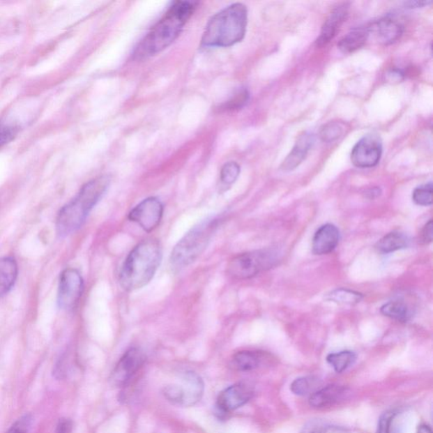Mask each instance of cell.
Listing matches in <instances>:
<instances>
[{
  "mask_svg": "<svg viewBox=\"0 0 433 433\" xmlns=\"http://www.w3.org/2000/svg\"><path fill=\"white\" fill-rule=\"evenodd\" d=\"M196 9V3L174 2L137 47V55L146 58L168 47L180 35Z\"/></svg>",
  "mask_w": 433,
  "mask_h": 433,
  "instance_id": "6da1fadb",
  "label": "cell"
},
{
  "mask_svg": "<svg viewBox=\"0 0 433 433\" xmlns=\"http://www.w3.org/2000/svg\"><path fill=\"white\" fill-rule=\"evenodd\" d=\"M162 248L155 239L142 241L126 257L120 274V283L126 291H134L149 283L160 267Z\"/></svg>",
  "mask_w": 433,
  "mask_h": 433,
  "instance_id": "7a4b0ae2",
  "label": "cell"
},
{
  "mask_svg": "<svg viewBox=\"0 0 433 433\" xmlns=\"http://www.w3.org/2000/svg\"><path fill=\"white\" fill-rule=\"evenodd\" d=\"M109 183L108 177L100 176L82 186L77 196L58 214L56 229L59 236H69L82 227L91 210L106 193Z\"/></svg>",
  "mask_w": 433,
  "mask_h": 433,
  "instance_id": "3957f363",
  "label": "cell"
},
{
  "mask_svg": "<svg viewBox=\"0 0 433 433\" xmlns=\"http://www.w3.org/2000/svg\"><path fill=\"white\" fill-rule=\"evenodd\" d=\"M248 11L243 3L226 7L210 19L202 36V45L226 47L236 45L245 38Z\"/></svg>",
  "mask_w": 433,
  "mask_h": 433,
  "instance_id": "277c9868",
  "label": "cell"
},
{
  "mask_svg": "<svg viewBox=\"0 0 433 433\" xmlns=\"http://www.w3.org/2000/svg\"><path fill=\"white\" fill-rule=\"evenodd\" d=\"M221 222V218H208L185 234L170 257L172 268L181 270L196 261L208 248Z\"/></svg>",
  "mask_w": 433,
  "mask_h": 433,
  "instance_id": "5b68a950",
  "label": "cell"
},
{
  "mask_svg": "<svg viewBox=\"0 0 433 433\" xmlns=\"http://www.w3.org/2000/svg\"><path fill=\"white\" fill-rule=\"evenodd\" d=\"M278 260L279 254L273 249L241 253L229 261L227 273L237 280L251 279L258 273L272 268Z\"/></svg>",
  "mask_w": 433,
  "mask_h": 433,
  "instance_id": "8992f818",
  "label": "cell"
},
{
  "mask_svg": "<svg viewBox=\"0 0 433 433\" xmlns=\"http://www.w3.org/2000/svg\"><path fill=\"white\" fill-rule=\"evenodd\" d=\"M383 153L382 141L379 136L369 134L361 138L352 149L351 160L357 168H372L379 164Z\"/></svg>",
  "mask_w": 433,
  "mask_h": 433,
  "instance_id": "52a82bcc",
  "label": "cell"
},
{
  "mask_svg": "<svg viewBox=\"0 0 433 433\" xmlns=\"http://www.w3.org/2000/svg\"><path fill=\"white\" fill-rule=\"evenodd\" d=\"M145 360L146 356L141 349L137 348L128 349L111 373V383L116 387L126 386L140 370Z\"/></svg>",
  "mask_w": 433,
  "mask_h": 433,
  "instance_id": "ba28073f",
  "label": "cell"
},
{
  "mask_svg": "<svg viewBox=\"0 0 433 433\" xmlns=\"http://www.w3.org/2000/svg\"><path fill=\"white\" fill-rule=\"evenodd\" d=\"M83 287L84 284L80 273L73 268L66 269L61 273L59 280L58 292L59 307L63 310L73 309L80 300Z\"/></svg>",
  "mask_w": 433,
  "mask_h": 433,
  "instance_id": "9c48e42d",
  "label": "cell"
},
{
  "mask_svg": "<svg viewBox=\"0 0 433 433\" xmlns=\"http://www.w3.org/2000/svg\"><path fill=\"white\" fill-rule=\"evenodd\" d=\"M164 214V206L156 197L143 200L131 210L129 220L136 222L146 232H152L160 225Z\"/></svg>",
  "mask_w": 433,
  "mask_h": 433,
  "instance_id": "30bf717a",
  "label": "cell"
},
{
  "mask_svg": "<svg viewBox=\"0 0 433 433\" xmlns=\"http://www.w3.org/2000/svg\"><path fill=\"white\" fill-rule=\"evenodd\" d=\"M252 388L244 383L232 385L220 393L217 408L222 414L232 412L243 407L252 397Z\"/></svg>",
  "mask_w": 433,
  "mask_h": 433,
  "instance_id": "8fae6325",
  "label": "cell"
},
{
  "mask_svg": "<svg viewBox=\"0 0 433 433\" xmlns=\"http://www.w3.org/2000/svg\"><path fill=\"white\" fill-rule=\"evenodd\" d=\"M181 383L176 385L180 393L181 407H190L199 402L204 393V383L194 372H186L181 377Z\"/></svg>",
  "mask_w": 433,
  "mask_h": 433,
  "instance_id": "7c38bea8",
  "label": "cell"
},
{
  "mask_svg": "<svg viewBox=\"0 0 433 433\" xmlns=\"http://www.w3.org/2000/svg\"><path fill=\"white\" fill-rule=\"evenodd\" d=\"M369 37L370 35L380 45H389L399 40L404 33V26L399 21L392 17L380 19L367 27Z\"/></svg>",
  "mask_w": 433,
  "mask_h": 433,
  "instance_id": "4fadbf2b",
  "label": "cell"
},
{
  "mask_svg": "<svg viewBox=\"0 0 433 433\" xmlns=\"http://www.w3.org/2000/svg\"><path fill=\"white\" fill-rule=\"evenodd\" d=\"M340 240L339 229L335 225L326 224L317 230L312 239V252L326 255L335 251Z\"/></svg>",
  "mask_w": 433,
  "mask_h": 433,
  "instance_id": "5bb4252c",
  "label": "cell"
},
{
  "mask_svg": "<svg viewBox=\"0 0 433 433\" xmlns=\"http://www.w3.org/2000/svg\"><path fill=\"white\" fill-rule=\"evenodd\" d=\"M349 7V3H344L342 5L337 6L331 12L324 24L319 38L317 39L316 45L317 47L327 45L335 37L337 31L340 30L341 25L347 17Z\"/></svg>",
  "mask_w": 433,
  "mask_h": 433,
  "instance_id": "9a60e30c",
  "label": "cell"
},
{
  "mask_svg": "<svg viewBox=\"0 0 433 433\" xmlns=\"http://www.w3.org/2000/svg\"><path fill=\"white\" fill-rule=\"evenodd\" d=\"M314 142H315V137H314L313 134L304 132L303 135H301L291 153L288 155L283 164H282L281 169L283 172H291V170L296 169L307 157L309 151L312 148Z\"/></svg>",
  "mask_w": 433,
  "mask_h": 433,
  "instance_id": "2e32d148",
  "label": "cell"
},
{
  "mask_svg": "<svg viewBox=\"0 0 433 433\" xmlns=\"http://www.w3.org/2000/svg\"><path fill=\"white\" fill-rule=\"evenodd\" d=\"M347 389L339 385H329V386L313 393L310 398V404L314 408H326L332 407L337 401L343 398Z\"/></svg>",
  "mask_w": 433,
  "mask_h": 433,
  "instance_id": "e0dca14e",
  "label": "cell"
},
{
  "mask_svg": "<svg viewBox=\"0 0 433 433\" xmlns=\"http://www.w3.org/2000/svg\"><path fill=\"white\" fill-rule=\"evenodd\" d=\"M17 273V264L13 258H0V297L5 296L13 287Z\"/></svg>",
  "mask_w": 433,
  "mask_h": 433,
  "instance_id": "ac0fdd59",
  "label": "cell"
},
{
  "mask_svg": "<svg viewBox=\"0 0 433 433\" xmlns=\"http://www.w3.org/2000/svg\"><path fill=\"white\" fill-rule=\"evenodd\" d=\"M411 244L410 238L401 232H391L383 236L376 244V249L381 253L388 254L407 248Z\"/></svg>",
  "mask_w": 433,
  "mask_h": 433,
  "instance_id": "d6986e66",
  "label": "cell"
},
{
  "mask_svg": "<svg viewBox=\"0 0 433 433\" xmlns=\"http://www.w3.org/2000/svg\"><path fill=\"white\" fill-rule=\"evenodd\" d=\"M368 38L367 29L353 30L341 39L337 47L344 54H351L361 49L365 45Z\"/></svg>",
  "mask_w": 433,
  "mask_h": 433,
  "instance_id": "ffe728a7",
  "label": "cell"
},
{
  "mask_svg": "<svg viewBox=\"0 0 433 433\" xmlns=\"http://www.w3.org/2000/svg\"><path fill=\"white\" fill-rule=\"evenodd\" d=\"M261 356L255 351H243L236 354L230 361L234 370L241 372L252 371L259 367Z\"/></svg>",
  "mask_w": 433,
  "mask_h": 433,
  "instance_id": "44dd1931",
  "label": "cell"
},
{
  "mask_svg": "<svg viewBox=\"0 0 433 433\" xmlns=\"http://www.w3.org/2000/svg\"><path fill=\"white\" fill-rule=\"evenodd\" d=\"M381 313L389 319L405 323L411 319V312L408 305L401 301H388L381 307Z\"/></svg>",
  "mask_w": 433,
  "mask_h": 433,
  "instance_id": "7402d4cb",
  "label": "cell"
},
{
  "mask_svg": "<svg viewBox=\"0 0 433 433\" xmlns=\"http://www.w3.org/2000/svg\"><path fill=\"white\" fill-rule=\"evenodd\" d=\"M363 294L348 289H337L329 293L326 299L340 305H356L363 299Z\"/></svg>",
  "mask_w": 433,
  "mask_h": 433,
  "instance_id": "603a6c76",
  "label": "cell"
},
{
  "mask_svg": "<svg viewBox=\"0 0 433 433\" xmlns=\"http://www.w3.org/2000/svg\"><path fill=\"white\" fill-rule=\"evenodd\" d=\"M356 360V354L349 351L333 353L327 357L328 364L331 365L337 373H341L347 370L351 365L355 363Z\"/></svg>",
  "mask_w": 433,
  "mask_h": 433,
  "instance_id": "cb8c5ba5",
  "label": "cell"
},
{
  "mask_svg": "<svg viewBox=\"0 0 433 433\" xmlns=\"http://www.w3.org/2000/svg\"><path fill=\"white\" fill-rule=\"evenodd\" d=\"M344 126L340 122H328L321 127L320 137L325 142H333L342 136Z\"/></svg>",
  "mask_w": 433,
  "mask_h": 433,
  "instance_id": "d4e9b609",
  "label": "cell"
},
{
  "mask_svg": "<svg viewBox=\"0 0 433 433\" xmlns=\"http://www.w3.org/2000/svg\"><path fill=\"white\" fill-rule=\"evenodd\" d=\"M317 383V380L312 377H299L291 383V390L296 395H307L316 388Z\"/></svg>",
  "mask_w": 433,
  "mask_h": 433,
  "instance_id": "484cf974",
  "label": "cell"
},
{
  "mask_svg": "<svg viewBox=\"0 0 433 433\" xmlns=\"http://www.w3.org/2000/svg\"><path fill=\"white\" fill-rule=\"evenodd\" d=\"M432 183L418 186L412 194L413 202L419 206H431L432 204Z\"/></svg>",
  "mask_w": 433,
  "mask_h": 433,
  "instance_id": "4316f807",
  "label": "cell"
},
{
  "mask_svg": "<svg viewBox=\"0 0 433 433\" xmlns=\"http://www.w3.org/2000/svg\"><path fill=\"white\" fill-rule=\"evenodd\" d=\"M241 173L239 165L236 162H229L222 166L220 173V181L225 186H230L236 181Z\"/></svg>",
  "mask_w": 433,
  "mask_h": 433,
  "instance_id": "83f0119b",
  "label": "cell"
},
{
  "mask_svg": "<svg viewBox=\"0 0 433 433\" xmlns=\"http://www.w3.org/2000/svg\"><path fill=\"white\" fill-rule=\"evenodd\" d=\"M249 101V93L246 89H241L237 91L236 94L227 102L222 105V109L225 111H233L243 108Z\"/></svg>",
  "mask_w": 433,
  "mask_h": 433,
  "instance_id": "f1b7e54d",
  "label": "cell"
},
{
  "mask_svg": "<svg viewBox=\"0 0 433 433\" xmlns=\"http://www.w3.org/2000/svg\"><path fill=\"white\" fill-rule=\"evenodd\" d=\"M396 413L395 411H387L380 417L377 433H392L393 420H395Z\"/></svg>",
  "mask_w": 433,
  "mask_h": 433,
  "instance_id": "f546056e",
  "label": "cell"
},
{
  "mask_svg": "<svg viewBox=\"0 0 433 433\" xmlns=\"http://www.w3.org/2000/svg\"><path fill=\"white\" fill-rule=\"evenodd\" d=\"M17 134V130L15 127L0 123V148L13 140Z\"/></svg>",
  "mask_w": 433,
  "mask_h": 433,
  "instance_id": "4dcf8cb0",
  "label": "cell"
},
{
  "mask_svg": "<svg viewBox=\"0 0 433 433\" xmlns=\"http://www.w3.org/2000/svg\"><path fill=\"white\" fill-rule=\"evenodd\" d=\"M31 416L26 415L17 420L6 433H27L31 424Z\"/></svg>",
  "mask_w": 433,
  "mask_h": 433,
  "instance_id": "1f68e13d",
  "label": "cell"
},
{
  "mask_svg": "<svg viewBox=\"0 0 433 433\" xmlns=\"http://www.w3.org/2000/svg\"><path fill=\"white\" fill-rule=\"evenodd\" d=\"M303 433H348L344 429L332 426H320L317 424H312L307 427Z\"/></svg>",
  "mask_w": 433,
  "mask_h": 433,
  "instance_id": "d6a6232c",
  "label": "cell"
},
{
  "mask_svg": "<svg viewBox=\"0 0 433 433\" xmlns=\"http://www.w3.org/2000/svg\"><path fill=\"white\" fill-rule=\"evenodd\" d=\"M433 237V222L432 220H430L427 222V225L424 226V228L420 234V241L423 244H429L432 241Z\"/></svg>",
  "mask_w": 433,
  "mask_h": 433,
  "instance_id": "836d02e7",
  "label": "cell"
},
{
  "mask_svg": "<svg viewBox=\"0 0 433 433\" xmlns=\"http://www.w3.org/2000/svg\"><path fill=\"white\" fill-rule=\"evenodd\" d=\"M73 423L70 419L62 418L59 420L55 433H71Z\"/></svg>",
  "mask_w": 433,
  "mask_h": 433,
  "instance_id": "e575fe53",
  "label": "cell"
},
{
  "mask_svg": "<svg viewBox=\"0 0 433 433\" xmlns=\"http://www.w3.org/2000/svg\"><path fill=\"white\" fill-rule=\"evenodd\" d=\"M432 1H408L404 3L405 8L408 9H416L431 5Z\"/></svg>",
  "mask_w": 433,
  "mask_h": 433,
  "instance_id": "d590c367",
  "label": "cell"
},
{
  "mask_svg": "<svg viewBox=\"0 0 433 433\" xmlns=\"http://www.w3.org/2000/svg\"><path fill=\"white\" fill-rule=\"evenodd\" d=\"M381 195V190L379 188H374L372 189H369L367 192H365V196L367 197L370 198V199H374V198L379 197Z\"/></svg>",
  "mask_w": 433,
  "mask_h": 433,
  "instance_id": "8d00e7d4",
  "label": "cell"
},
{
  "mask_svg": "<svg viewBox=\"0 0 433 433\" xmlns=\"http://www.w3.org/2000/svg\"><path fill=\"white\" fill-rule=\"evenodd\" d=\"M389 77L395 79V80H401L404 77V73L399 69H393L388 73Z\"/></svg>",
  "mask_w": 433,
  "mask_h": 433,
  "instance_id": "74e56055",
  "label": "cell"
},
{
  "mask_svg": "<svg viewBox=\"0 0 433 433\" xmlns=\"http://www.w3.org/2000/svg\"><path fill=\"white\" fill-rule=\"evenodd\" d=\"M417 433H432V429L427 425H420L417 430Z\"/></svg>",
  "mask_w": 433,
  "mask_h": 433,
  "instance_id": "f35d334b",
  "label": "cell"
}]
</instances>
